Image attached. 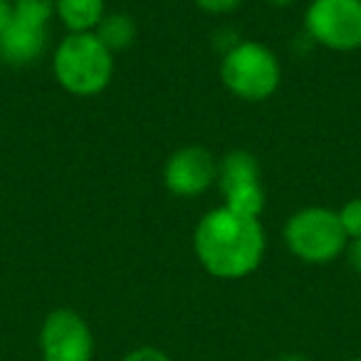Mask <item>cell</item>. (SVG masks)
Masks as SVG:
<instances>
[{"instance_id":"4","label":"cell","mask_w":361,"mask_h":361,"mask_svg":"<svg viewBox=\"0 0 361 361\" xmlns=\"http://www.w3.org/2000/svg\"><path fill=\"white\" fill-rule=\"evenodd\" d=\"M344 228L339 223V213L331 208L310 206L292 213L285 226V245L297 260L310 265L334 262L346 250Z\"/></svg>"},{"instance_id":"9","label":"cell","mask_w":361,"mask_h":361,"mask_svg":"<svg viewBox=\"0 0 361 361\" xmlns=\"http://www.w3.org/2000/svg\"><path fill=\"white\" fill-rule=\"evenodd\" d=\"M47 27H37L13 18L11 25L0 32V62L11 67H25L37 62L47 47Z\"/></svg>"},{"instance_id":"10","label":"cell","mask_w":361,"mask_h":361,"mask_svg":"<svg viewBox=\"0 0 361 361\" xmlns=\"http://www.w3.org/2000/svg\"><path fill=\"white\" fill-rule=\"evenodd\" d=\"M104 13V0H55V18L67 32H92Z\"/></svg>"},{"instance_id":"19","label":"cell","mask_w":361,"mask_h":361,"mask_svg":"<svg viewBox=\"0 0 361 361\" xmlns=\"http://www.w3.org/2000/svg\"><path fill=\"white\" fill-rule=\"evenodd\" d=\"M267 3L277 8H287V6H292V3H297V0H267Z\"/></svg>"},{"instance_id":"2","label":"cell","mask_w":361,"mask_h":361,"mask_svg":"<svg viewBox=\"0 0 361 361\" xmlns=\"http://www.w3.org/2000/svg\"><path fill=\"white\" fill-rule=\"evenodd\" d=\"M52 72L62 90L75 97H94L114 75V55L94 32H67L52 55Z\"/></svg>"},{"instance_id":"7","label":"cell","mask_w":361,"mask_h":361,"mask_svg":"<svg viewBox=\"0 0 361 361\" xmlns=\"http://www.w3.org/2000/svg\"><path fill=\"white\" fill-rule=\"evenodd\" d=\"M42 359L55 361H92L94 359V334L87 319L75 310H52L40 326Z\"/></svg>"},{"instance_id":"14","label":"cell","mask_w":361,"mask_h":361,"mask_svg":"<svg viewBox=\"0 0 361 361\" xmlns=\"http://www.w3.org/2000/svg\"><path fill=\"white\" fill-rule=\"evenodd\" d=\"M193 3L211 16H226V13H233L243 6V0H193Z\"/></svg>"},{"instance_id":"16","label":"cell","mask_w":361,"mask_h":361,"mask_svg":"<svg viewBox=\"0 0 361 361\" xmlns=\"http://www.w3.org/2000/svg\"><path fill=\"white\" fill-rule=\"evenodd\" d=\"M346 262H349V267L354 270V275L361 277V238H354V240L346 243Z\"/></svg>"},{"instance_id":"20","label":"cell","mask_w":361,"mask_h":361,"mask_svg":"<svg viewBox=\"0 0 361 361\" xmlns=\"http://www.w3.org/2000/svg\"><path fill=\"white\" fill-rule=\"evenodd\" d=\"M349 361H361V356H354V359H349Z\"/></svg>"},{"instance_id":"1","label":"cell","mask_w":361,"mask_h":361,"mask_svg":"<svg viewBox=\"0 0 361 361\" xmlns=\"http://www.w3.org/2000/svg\"><path fill=\"white\" fill-rule=\"evenodd\" d=\"M193 250L208 275L240 280L255 272L265 255V228L260 218L240 216L221 206L208 211L193 233Z\"/></svg>"},{"instance_id":"21","label":"cell","mask_w":361,"mask_h":361,"mask_svg":"<svg viewBox=\"0 0 361 361\" xmlns=\"http://www.w3.org/2000/svg\"><path fill=\"white\" fill-rule=\"evenodd\" d=\"M40 361H55V359H40Z\"/></svg>"},{"instance_id":"17","label":"cell","mask_w":361,"mask_h":361,"mask_svg":"<svg viewBox=\"0 0 361 361\" xmlns=\"http://www.w3.org/2000/svg\"><path fill=\"white\" fill-rule=\"evenodd\" d=\"M13 20V0H0V32Z\"/></svg>"},{"instance_id":"8","label":"cell","mask_w":361,"mask_h":361,"mask_svg":"<svg viewBox=\"0 0 361 361\" xmlns=\"http://www.w3.org/2000/svg\"><path fill=\"white\" fill-rule=\"evenodd\" d=\"M218 180V159L206 146H183L164 166V186L178 198H196Z\"/></svg>"},{"instance_id":"5","label":"cell","mask_w":361,"mask_h":361,"mask_svg":"<svg viewBox=\"0 0 361 361\" xmlns=\"http://www.w3.org/2000/svg\"><path fill=\"white\" fill-rule=\"evenodd\" d=\"M305 30L326 50H359L361 0H312L305 11Z\"/></svg>"},{"instance_id":"6","label":"cell","mask_w":361,"mask_h":361,"mask_svg":"<svg viewBox=\"0 0 361 361\" xmlns=\"http://www.w3.org/2000/svg\"><path fill=\"white\" fill-rule=\"evenodd\" d=\"M218 186H221L223 206L240 216L260 218L265 208V188L260 180V164L245 149H233L218 161Z\"/></svg>"},{"instance_id":"13","label":"cell","mask_w":361,"mask_h":361,"mask_svg":"<svg viewBox=\"0 0 361 361\" xmlns=\"http://www.w3.org/2000/svg\"><path fill=\"white\" fill-rule=\"evenodd\" d=\"M339 213V223L344 228L346 238L354 240V238H361V196L359 198H351L341 206Z\"/></svg>"},{"instance_id":"3","label":"cell","mask_w":361,"mask_h":361,"mask_svg":"<svg viewBox=\"0 0 361 361\" xmlns=\"http://www.w3.org/2000/svg\"><path fill=\"white\" fill-rule=\"evenodd\" d=\"M221 80L238 99L265 102L280 87L282 67L270 47L252 40H240L228 47L223 55Z\"/></svg>"},{"instance_id":"12","label":"cell","mask_w":361,"mask_h":361,"mask_svg":"<svg viewBox=\"0 0 361 361\" xmlns=\"http://www.w3.org/2000/svg\"><path fill=\"white\" fill-rule=\"evenodd\" d=\"M13 18L50 30L55 18V0H13Z\"/></svg>"},{"instance_id":"18","label":"cell","mask_w":361,"mask_h":361,"mask_svg":"<svg viewBox=\"0 0 361 361\" xmlns=\"http://www.w3.org/2000/svg\"><path fill=\"white\" fill-rule=\"evenodd\" d=\"M275 361H312V359L305 354H282V356H277Z\"/></svg>"},{"instance_id":"11","label":"cell","mask_w":361,"mask_h":361,"mask_svg":"<svg viewBox=\"0 0 361 361\" xmlns=\"http://www.w3.org/2000/svg\"><path fill=\"white\" fill-rule=\"evenodd\" d=\"M97 40L114 55V52L129 50L136 40V23L129 13H104L97 27L92 30Z\"/></svg>"},{"instance_id":"15","label":"cell","mask_w":361,"mask_h":361,"mask_svg":"<svg viewBox=\"0 0 361 361\" xmlns=\"http://www.w3.org/2000/svg\"><path fill=\"white\" fill-rule=\"evenodd\" d=\"M121 361H173L166 351L156 349V346H136Z\"/></svg>"}]
</instances>
